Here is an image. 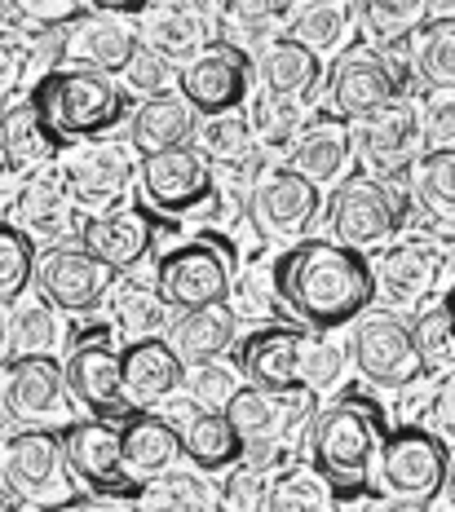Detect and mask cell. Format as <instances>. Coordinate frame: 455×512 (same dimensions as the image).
<instances>
[{
	"instance_id": "7c38bea8",
	"label": "cell",
	"mask_w": 455,
	"mask_h": 512,
	"mask_svg": "<svg viewBox=\"0 0 455 512\" xmlns=\"http://www.w3.org/2000/svg\"><path fill=\"white\" fill-rule=\"evenodd\" d=\"M62 442V460H67L71 482L84 486L89 495H111V499H137V486L124 473V455H120V429L111 420H76L58 433Z\"/></svg>"
},
{
	"instance_id": "74e56055",
	"label": "cell",
	"mask_w": 455,
	"mask_h": 512,
	"mask_svg": "<svg viewBox=\"0 0 455 512\" xmlns=\"http://www.w3.org/2000/svg\"><path fill=\"white\" fill-rule=\"evenodd\" d=\"M111 323H115V332L133 345V340H151V336L168 332V309L160 296H155V287L124 283V287H115V296H111Z\"/></svg>"
},
{
	"instance_id": "4dcf8cb0",
	"label": "cell",
	"mask_w": 455,
	"mask_h": 512,
	"mask_svg": "<svg viewBox=\"0 0 455 512\" xmlns=\"http://www.w3.org/2000/svg\"><path fill=\"white\" fill-rule=\"evenodd\" d=\"M71 195L67 186H62L58 168H40V173H31L23 186H18L14 195V226L27 234L31 243L36 239H49L58 243L62 234L71 230Z\"/></svg>"
},
{
	"instance_id": "91938a15",
	"label": "cell",
	"mask_w": 455,
	"mask_h": 512,
	"mask_svg": "<svg viewBox=\"0 0 455 512\" xmlns=\"http://www.w3.org/2000/svg\"><path fill=\"white\" fill-rule=\"evenodd\" d=\"M0 173H5V146H0Z\"/></svg>"
},
{
	"instance_id": "f907efd6",
	"label": "cell",
	"mask_w": 455,
	"mask_h": 512,
	"mask_svg": "<svg viewBox=\"0 0 455 512\" xmlns=\"http://www.w3.org/2000/svg\"><path fill=\"white\" fill-rule=\"evenodd\" d=\"M18 5H23L27 27H36V31H67L80 18H89V9H93V5H80V0H18Z\"/></svg>"
},
{
	"instance_id": "cb8c5ba5",
	"label": "cell",
	"mask_w": 455,
	"mask_h": 512,
	"mask_svg": "<svg viewBox=\"0 0 455 512\" xmlns=\"http://www.w3.org/2000/svg\"><path fill=\"white\" fill-rule=\"evenodd\" d=\"M182 384H186V367L177 362V354L160 336L133 340V345L120 349V389H124V402H129L133 411L160 407V402L173 398Z\"/></svg>"
},
{
	"instance_id": "8d00e7d4",
	"label": "cell",
	"mask_w": 455,
	"mask_h": 512,
	"mask_svg": "<svg viewBox=\"0 0 455 512\" xmlns=\"http://www.w3.org/2000/svg\"><path fill=\"white\" fill-rule=\"evenodd\" d=\"M9 327V358H54L62 345V318L45 301H23L5 318Z\"/></svg>"
},
{
	"instance_id": "ac0fdd59",
	"label": "cell",
	"mask_w": 455,
	"mask_h": 512,
	"mask_svg": "<svg viewBox=\"0 0 455 512\" xmlns=\"http://www.w3.org/2000/svg\"><path fill=\"white\" fill-rule=\"evenodd\" d=\"M137 9H89V18H80L76 27L62 31V62H71V71H93V76H124V67L137 53V31H133Z\"/></svg>"
},
{
	"instance_id": "6f0895ef",
	"label": "cell",
	"mask_w": 455,
	"mask_h": 512,
	"mask_svg": "<svg viewBox=\"0 0 455 512\" xmlns=\"http://www.w3.org/2000/svg\"><path fill=\"white\" fill-rule=\"evenodd\" d=\"M425 508H429V512H455V508H451V486H442V490L429 499Z\"/></svg>"
},
{
	"instance_id": "f35d334b",
	"label": "cell",
	"mask_w": 455,
	"mask_h": 512,
	"mask_svg": "<svg viewBox=\"0 0 455 512\" xmlns=\"http://www.w3.org/2000/svg\"><path fill=\"white\" fill-rule=\"evenodd\" d=\"M411 349L420 358V371L425 376H451V362H455V340H451V301H433L429 309H420L411 318Z\"/></svg>"
},
{
	"instance_id": "44dd1931",
	"label": "cell",
	"mask_w": 455,
	"mask_h": 512,
	"mask_svg": "<svg viewBox=\"0 0 455 512\" xmlns=\"http://www.w3.org/2000/svg\"><path fill=\"white\" fill-rule=\"evenodd\" d=\"M76 234H80V248L93 261H102L111 274H124V270H137L151 256L160 221H155V212L146 204H111L98 217L84 221Z\"/></svg>"
},
{
	"instance_id": "4316f807",
	"label": "cell",
	"mask_w": 455,
	"mask_h": 512,
	"mask_svg": "<svg viewBox=\"0 0 455 512\" xmlns=\"http://www.w3.org/2000/svg\"><path fill=\"white\" fill-rule=\"evenodd\" d=\"M195 115L177 93H160V98H146L129 111V151L151 159L164 151H182L195 146Z\"/></svg>"
},
{
	"instance_id": "db71d44e",
	"label": "cell",
	"mask_w": 455,
	"mask_h": 512,
	"mask_svg": "<svg viewBox=\"0 0 455 512\" xmlns=\"http://www.w3.org/2000/svg\"><path fill=\"white\" fill-rule=\"evenodd\" d=\"M420 429L442 437V442H451V433H455V380L451 376H438V389L429 393L425 424H420Z\"/></svg>"
},
{
	"instance_id": "277c9868",
	"label": "cell",
	"mask_w": 455,
	"mask_h": 512,
	"mask_svg": "<svg viewBox=\"0 0 455 512\" xmlns=\"http://www.w3.org/2000/svg\"><path fill=\"white\" fill-rule=\"evenodd\" d=\"M323 217L327 230H332V243L367 252V248H385L394 234L407 230L411 204L398 186L376 181L372 173H345L327 195Z\"/></svg>"
},
{
	"instance_id": "60d3db41",
	"label": "cell",
	"mask_w": 455,
	"mask_h": 512,
	"mask_svg": "<svg viewBox=\"0 0 455 512\" xmlns=\"http://www.w3.org/2000/svg\"><path fill=\"white\" fill-rule=\"evenodd\" d=\"M416 76L429 93H451L455 89V23L451 18H433V23L420 27Z\"/></svg>"
},
{
	"instance_id": "ee69618b",
	"label": "cell",
	"mask_w": 455,
	"mask_h": 512,
	"mask_svg": "<svg viewBox=\"0 0 455 512\" xmlns=\"http://www.w3.org/2000/svg\"><path fill=\"white\" fill-rule=\"evenodd\" d=\"M195 137H199L195 151L204 155L208 164H230V159H239V155L252 151V128H248V115H243V111L199 120L195 124Z\"/></svg>"
},
{
	"instance_id": "9c48e42d",
	"label": "cell",
	"mask_w": 455,
	"mask_h": 512,
	"mask_svg": "<svg viewBox=\"0 0 455 512\" xmlns=\"http://www.w3.org/2000/svg\"><path fill=\"white\" fill-rule=\"evenodd\" d=\"M323 98L332 120L354 124L376 106L407 98V71L372 49H349L345 58H336L332 71H323Z\"/></svg>"
},
{
	"instance_id": "7bdbcfd3",
	"label": "cell",
	"mask_w": 455,
	"mask_h": 512,
	"mask_svg": "<svg viewBox=\"0 0 455 512\" xmlns=\"http://www.w3.org/2000/svg\"><path fill=\"white\" fill-rule=\"evenodd\" d=\"M296 5H248V0H239V5H221V18H226V27H235V36L243 45H257V53L270 45V40H279L283 31H288V18H292ZM239 45V53H243Z\"/></svg>"
},
{
	"instance_id": "11a10c76",
	"label": "cell",
	"mask_w": 455,
	"mask_h": 512,
	"mask_svg": "<svg viewBox=\"0 0 455 512\" xmlns=\"http://www.w3.org/2000/svg\"><path fill=\"white\" fill-rule=\"evenodd\" d=\"M62 512H133V504L129 499H111V495H80Z\"/></svg>"
},
{
	"instance_id": "ba28073f",
	"label": "cell",
	"mask_w": 455,
	"mask_h": 512,
	"mask_svg": "<svg viewBox=\"0 0 455 512\" xmlns=\"http://www.w3.org/2000/svg\"><path fill=\"white\" fill-rule=\"evenodd\" d=\"M137 186L155 217H204L217 208V173L195 146L137 159Z\"/></svg>"
},
{
	"instance_id": "d6a6232c",
	"label": "cell",
	"mask_w": 455,
	"mask_h": 512,
	"mask_svg": "<svg viewBox=\"0 0 455 512\" xmlns=\"http://www.w3.org/2000/svg\"><path fill=\"white\" fill-rule=\"evenodd\" d=\"M177 442H182V455L199 473H226L230 464L243 460V437L230 429V420L221 411H190L177 424Z\"/></svg>"
},
{
	"instance_id": "d6986e66",
	"label": "cell",
	"mask_w": 455,
	"mask_h": 512,
	"mask_svg": "<svg viewBox=\"0 0 455 512\" xmlns=\"http://www.w3.org/2000/svg\"><path fill=\"white\" fill-rule=\"evenodd\" d=\"M71 407L58 358H9L0 367V411L18 429H45Z\"/></svg>"
},
{
	"instance_id": "681fc988",
	"label": "cell",
	"mask_w": 455,
	"mask_h": 512,
	"mask_svg": "<svg viewBox=\"0 0 455 512\" xmlns=\"http://www.w3.org/2000/svg\"><path fill=\"white\" fill-rule=\"evenodd\" d=\"M124 84H129L133 93H142V102L160 98V93H168V84H177V67H168V62L155 58V53L137 49L133 62L124 67Z\"/></svg>"
},
{
	"instance_id": "f6af8a7d",
	"label": "cell",
	"mask_w": 455,
	"mask_h": 512,
	"mask_svg": "<svg viewBox=\"0 0 455 512\" xmlns=\"http://www.w3.org/2000/svg\"><path fill=\"white\" fill-rule=\"evenodd\" d=\"M36 270V243L14 221H0V301H18L31 287Z\"/></svg>"
},
{
	"instance_id": "d590c367",
	"label": "cell",
	"mask_w": 455,
	"mask_h": 512,
	"mask_svg": "<svg viewBox=\"0 0 455 512\" xmlns=\"http://www.w3.org/2000/svg\"><path fill=\"white\" fill-rule=\"evenodd\" d=\"M349 27H354V5H345V0H319V5H296L283 36L310 53H327V49L345 45Z\"/></svg>"
},
{
	"instance_id": "2e32d148",
	"label": "cell",
	"mask_w": 455,
	"mask_h": 512,
	"mask_svg": "<svg viewBox=\"0 0 455 512\" xmlns=\"http://www.w3.org/2000/svg\"><path fill=\"white\" fill-rule=\"evenodd\" d=\"M62 384H67V398L84 407L93 420H129L133 407L124 402L120 389V349L111 345L102 332L80 336L71 345L67 362H62Z\"/></svg>"
},
{
	"instance_id": "e575fe53",
	"label": "cell",
	"mask_w": 455,
	"mask_h": 512,
	"mask_svg": "<svg viewBox=\"0 0 455 512\" xmlns=\"http://www.w3.org/2000/svg\"><path fill=\"white\" fill-rule=\"evenodd\" d=\"M429 5H416V0H367V5H354V23L363 27L367 49L372 53H398L425 27Z\"/></svg>"
},
{
	"instance_id": "9f6ffc18",
	"label": "cell",
	"mask_w": 455,
	"mask_h": 512,
	"mask_svg": "<svg viewBox=\"0 0 455 512\" xmlns=\"http://www.w3.org/2000/svg\"><path fill=\"white\" fill-rule=\"evenodd\" d=\"M358 512H416L411 504H398V499H367Z\"/></svg>"
},
{
	"instance_id": "e0dca14e",
	"label": "cell",
	"mask_w": 455,
	"mask_h": 512,
	"mask_svg": "<svg viewBox=\"0 0 455 512\" xmlns=\"http://www.w3.org/2000/svg\"><path fill=\"white\" fill-rule=\"evenodd\" d=\"M248 217L257 226L261 239H279V243H296L301 234H310V226L323 212V195L301 181L292 168H266L257 177V186L248 190Z\"/></svg>"
},
{
	"instance_id": "d4e9b609",
	"label": "cell",
	"mask_w": 455,
	"mask_h": 512,
	"mask_svg": "<svg viewBox=\"0 0 455 512\" xmlns=\"http://www.w3.org/2000/svg\"><path fill=\"white\" fill-rule=\"evenodd\" d=\"M314 411V398L310 393H292V398H274V393H261V389H235L230 402L221 407V415L230 420V429L248 442H283L292 429H301Z\"/></svg>"
},
{
	"instance_id": "30bf717a",
	"label": "cell",
	"mask_w": 455,
	"mask_h": 512,
	"mask_svg": "<svg viewBox=\"0 0 455 512\" xmlns=\"http://www.w3.org/2000/svg\"><path fill=\"white\" fill-rule=\"evenodd\" d=\"M0 486L23 504H49L71 495V473L54 429H14L0 442Z\"/></svg>"
},
{
	"instance_id": "5bb4252c",
	"label": "cell",
	"mask_w": 455,
	"mask_h": 512,
	"mask_svg": "<svg viewBox=\"0 0 455 512\" xmlns=\"http://www.w3.org/2000/svg\"><path fill=\"white\" fill-rule=\"evenodd\" d=\"M177 98L190 106L195 120H213V115L243 111V102L252 98V62L248 53H239L235 45H213L208 53H199L195 62H186L177 71Z\"/></svg>"
},
{
	"instance_id": "603a6c76",
	"label": "cell",
	"mask_w": 455,
	"mask_h": 512,
	"mask_svg": "<svg viewBox=\"0 0 455 512\" xmlns=\"http://www.w3.org/2000/svg\"><path fill=\"white\" fill-rule=\"evenodd\" d=\"M442 256L438 243L429 239H407V243H389L380 252V261L372 265V283H376V296H385L389 305H420L438 292V279H442Z\"/></svg>"
},
{
	"instance_id": "bcb514c9",
	"label": "cell",
	"mask_w": 455,
	"mask_h": 512,
	"mask_svg": "<svg viewBox=\"0 0 455 512\" xmlns=\"http://www.w3.org/2000/svg\"><path fill=\"white\" fill-rule=\"evenodd\" d=\"M345 345L341 340H305L301 349V389L305 393H323V389H336L345 380Z\"/></svg>"
},
{
	"instance_id": "5b68a950",
	"label": "cell",
	"mask_w": 455,
	"mask_h": 512,
	"mask_svg": "<svg viewBox=\"0 0 455 512\" xmlns=\"http://www.w3.org/2000/svg\"><path fill=\"white\" fill-rule=\"evenodd\" d=\"M230 283H235V248L217 234L186 239L164 256H155V296L164 301V309H177V314L226 305Z\"/></svg>"
},
{
	"instance_id": "8fae6325",
	"label": "cell",
	"mask_w": 455,
	"mask_h": 512,
	"mask_svg": "<svg viewBox=\"0 0 455 512\" xmlns=\"http://www.w3.org/2000/svg\"><path fill=\"white\" fill-rule=\"evenodd\" d=\"M354 336H349V358H354L358 376L376 389H411L425 380L420 358L411 349V332L398 314L372 309V314L354 318Z\"/></svg>"
},
{
	"instance_id": "484cf974",
	"label": "cell",
	"mask_w": 455,
	"mask_h": 512,
	"mask_svg": "<svg viewBox=\"0 0 455 512\" xmlns=\"http://www.w3.org/2000/svg\"><path fill=\"white\" fill-rule=\"evenodd\" d=\"M349 159H354V146H349V124L332 120L327 111L310 115V120L301 124V133H296L288 159H283V168H292L301 181H310L314 190L319 186H336V181L345 177Z\"/></svg>"
},
{
	"instance_id": "8992f818",
	"label": "cell",
	"mask_w": 455,
	"mask_h": 512,
	"mask_svg": "<svg viewBox=\"0 0 455 512\" xmlns=\"http://www.w3.org/2000/svg\"><path fill=\"white\" fill-rule=\"evenodd\" d=\"M376 482L389 499L425 508L442 486H451V442L425 433L420 424H398L380 433L376 446Z\"/></svg>"
},
{
	"instance_id": "f1b7e54d",
	"label": "cell",
	"mask_w": 455,
	"mask_h": 512,
	"mask_svg": "<svg viewBox=\"0 0 455 512\" xmlns=\"http://www.w3.org/2000/svg\"><path fill=\"white\" fill-rule=\"evenodd\" d=\"M257 76H261V93H270V98H279V102L310 106V98L323 84V58L301 49L296 40L279 36L257 53Z\"/></svg>"
},
{
	"instance_id": "1f68e13d",
	"label": "cell",
	"mask_w": 455,
	"mask_h": 512,
	"mask_svg": "<svg viewBox=\"0 0 455 512\" xmlns=\"http://www.w3.org/2000/svg\"><path fill=\"white\" fill-rule=\"evenodd\" d=\"M235 314L230 305H208V309H190L177 323H168L164 332V345L177 354L182 367H204V362H217L235 345Z\"/></svg>"
},
{
	"instance_id": "816d5d0a",
	"label": "cell",
	"mask_w": 455,
	"mask_h": 512,
	"mask_svg": "<svg viewBox=\"0 0 455 512\" xmlns=\"http://www.w3.org/2000/svg\"><path fill=\"white\" fill-rule=\"evenodd\" d=\"M31 76V45L18 31H0V98L18 89Z\"/></svg>"
},
{
	"instance_id": "c3c4849f",
	"label": "cell",
	"mask_w": 455,
	"mask_h": 512,
	"mask_svg": "<svg viewBox=\"0 0 455 512\" xmlns=\"http://www.w3.org/2000/svg\"><path fill=\"white\" fill-rule=\"evenodd\" d=\"M190 398L199 402L204 411H221L230 402V393L239 389V376L221 362H204V367H190Z\"/></svg>"
},
{
	"instance_id": "52a82bcc",
	"label": "cell",
	"mask_w": 455,
	"mask_h": 512,
	"mask_svg": "<svg viewBox=\"0 0 455 512\" xmlns=\"http://www.w3.org/2000/svg\"><path fill=\"white\" fill-rule=\"evenodd\" d=\"M349 146L363 159V173H372L376 181L407 177L416 164L420 146H425V128H420V102L411 98H394L376 111H367L363 120L349 124Z\"/></svg>"
},
{
	"instance_id": "b9f144b4",
	"label": "cell",
	"mask_w": 455,
	"mask_h": 512,
	"mask_svg": "<svg viewBox=\"0 0 455 512\" xmlns=\"http://www.w3.org/2000/svg\"><path fill=\"white\" fill-rule=\"evenodd\" d=\"M261 512H332V495L310 464H292L279 477H270Z\"/></svg>"
},
{
	"instance_id": "836d02e7",
	"label": "cell",
	"mask_w": 455,
	"mask_h": 512,
	"mask_svg": "<svg viewBox=\"0 0 455 512\" xmlns=\"http://www.w3.org/2000/svg\"><path fill=\"white\" fill-rule=\"evenodd\" d=\"M442 239H451V217H455V151H420L411 164V199Z\"/></svg>"
},
{
	"instance_id": "ffe728a7",
	"label": "cell",
	"mask_w": 455,
	"mask_h": 512,
	"mask_svg": "<svg viewBox=\"0 0 455 512\" xmlns=\"http://www.w3.org/2000/svg\"><path fill=\"white\" fill-rule=\"evenodd\" d=\"M301 349H305L301 327H288V323L257 327V332L235 340V376L248 380V389L274 393V398L305 393L301 389Z\"/></svg>"
},
{
	"instance_id": "680465c9",
	"label": "cell",
	"mask_w": 455,
	"mask_h": 512,
	"mask_svg": "<svg viewBox=\"0 0 455 512\" xmlns=\"http://www.w3.org/2000/svg\"><path fill=\"white\" fill-rule=\"evenodd\" d=\"M9 362V327H5V314H0V367Z\"/></svg>"
},
{
	"instance_id": "7a4b0ae2",
	"label": "cell",
	"mask_w": 455,
	"mask_h": 512,
	"mask_svg": "<svg viewBox=\"0 0 455 512\" xmlns=\"http://www.w3.org/2000/svg\"><path fill=\"white\" fill-rule=\"evenodd\" d=\"M385 433L380 407L363 393H345L332 407L314 411L310 424V468L323 477L332 499H358L372 486L376 446Z\"/></svg>"
},
{
	"instance_id": "83f0119b",
	"label": "cell",
	"mask_w": 455,
	"mask_h": 512,
	"mask_svg": "<svg viewBox=\"0 0 455 512\" xmlns=\"http://www.w3.org/2000/svg\"><path fill=\"white\" fill-rule=\"evenodd\" d=\"M120 455H124V473L133 482H151L160 473H173L177 455H182L177 424L155 411H133L120 429Z\"/></svg>"
},
{
	"instance_id": "7402d4cb",
	"label": "cell",
	"mask_w": 455,
	"mask_h": 512,
	"mask_svg": "<svg viewBox=\"0 0 455 512\" xmlns=\"http://www.w3.org/2000/svg\"><path fill=\"white\" fill-rule=\"evenodd\" d=\"M58 177L67 186L71 204L84 208H111L137 177V159L124 142H84L76 151L62 155Z\"/></svg>"
},
{
	"instance_id": "6da1fadb",
	"label": "cell",
	"mask_w": 455,
	"mask_h": 512,
	"mask_svg": "<svg viewBox=\"0 0 455 512\" xmlns=\"http://www.w3.org/2000/svg\"><path fill=\"white\" fill-rule=\"evenodd\" d=\"M270 292L310 332H336L354 323L376 301L372 261L332 239H296L270 265Z\"/></svg>"
},
{
	"instance_id": "7dc6e473",
	"label": "cell",
	"mask_w": 455,
	"mask_h": 512,
	"mask_svg": "<svg viewBox=\"0 0 455 512\" xmlns=\"http://www.w3.org/2000/svg\"><path fill=\"white\" fill-rule=\"evenodd\" d=\"M266 490H270L266 473H257V468H248V464H230L226 482L217 490V508L221 512H261Z\"/></svg>"
},
{
	"instance_id": "f5cc1de1",
	"label": "cell",
	"mask_w": 455,
	"mask_h": 512,
	"mask_svg": "<svg viewBox=\"0 0 455 512\" xmlns=\"http://www.w3.org/2000/svg\"><path fill=\"white\" fill-rule=\"evenodd\" d=\"M420 128H425L429 151H451V142H455V102H451V93H433L429 111H420Z\"/></svg>"
},
{
	"instance_id": "4fadbf2b",
	"label": "cell",
	"mask_w": 455,
	"mask_h": 512,
	"mask_svg": "<svg viewBox=\"0 0 455 512\" xmlns=\"http://www.w3.org/2000/svg\"><path fill=\"white\" fill-rule=\"evenodd\" d=\"M217 14L221 5H142L133 18L137 49L155 53L168 67L182 71L199 53L221 45V23H213Z\"/></svg>"
},
{
	"instance_id": "f546056e",
	"label": "cell",
	"mask_w": 455,
	"mask_h": 512,
	"mask_svg": "<svg viewBox=\"0 0 455 512\" xmlns=\"http://www.w3.org/2000/svg\"><path fill=\"white\" fill-rule=\"evenodd\" d=\"M0 146H5V168H14V173H40V168H49V159L62 155V142L31 93L0 115Z\"/></svg>"
},
{
	"instance_id": "3957f363",
	"label": "cell",
	"mask_w": 455,
	"mask_h": 512,
	"mask_svg": "<svg viewBox=\"0 0 455 512\" xmlns=\"http://www.w3.org/2000/svg\"><path fill=\"white\" fill-rule=\"evenodd\" d=\"M31 98L40 102V111H45V120L62 146L102 142L133 111V98L115 80L93 76V71H71V67H58L54 76H45L31 89Z\"/></svg>"
},
{
	"instance_id": "9a60e30c",
	"label": "cell",
	"mask_w": 455,
	"mask_h": 512,
	"mask_svg": "<svg viewBox=\"0 0 455 512\" xmlns=\"http://www.w3.org/2000/svg\"><path fill=\"white\" fill-rule=\"evenodd\" d=\"M31 287H36V301H45L58 314H89V309H98L107 301V292L115 287V274L102 261H93L84 248L54 243L49 252L36 256Z\"/></svg>"
},
{
	"instance_id": "ab89813d",
	"label": "cell",
	"mask_w": 455,
	"mask_h": 512,
	"mask_svg": "<svg viewBox=\"0 0 455 512\" xmlns=\"http://www.w3.org/2000/svg\"><path fill=\"white\" fill-rule=\"evenodd\" d=\"M133 512H217V499L204 477L195 473H160L137 490Z\"/></svg>"
}]
</instances>
